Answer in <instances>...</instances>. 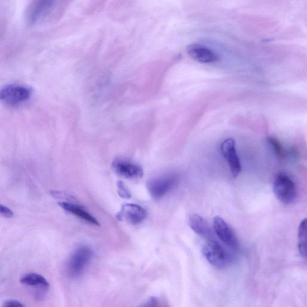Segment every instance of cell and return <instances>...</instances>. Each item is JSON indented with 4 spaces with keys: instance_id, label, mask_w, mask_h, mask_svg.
Listing matches in <instances>:
<instances>
[{
    "instance_id": "cell-6",
    "label": "cell",
    "mask_w": 307,
    "mask_h": 307,
    "mask_svg": "<svg viewBox=\"0 0 307 307\" xmlns=\"http://www.w3.org/2000/svg\"><path fill=\"white\" fill-rule=\"evenodd\" d=\"M93 253L89 247L83 246L72 253L67 264V272L72 278L79 277L92 259Z\"/></svg>"
},
{
    "instance_id": "cell-2",
    "label": "cell",
    "mask_w": 307,
    "mask_h": 307,
    "mask_svg": "<svg viewBox=\"0 0 307 307\" xmlns=\"http://www.w3.org/2000/svg\"><path fill=\"white\" fill-rule=\"evenodd\" d=\"M33 96V90L23 84H9L2 88L0 99L10 107H18L25 104Z\"/></svg>"
},
{
    "instance_id": "cell-15",
    "label": "cell",
    "mask_w": 307,
    "mask_h": 307,
    "mask_svg": "<svg viewBox=\"0 0 307 307\" xmlns=\"http://www.w3.org/2000/svg\"><path fill=\"white\" fill-rule=\"evenodd\" d=\"M298 248L301 255L307 258V218L302 221L299 226Z\"/></svg>"
},
{
    "instance_id": "cell-17",
    "label": "cell",
    "mask_w": 307,
    "mask_h": 307,
    "mask_svg": "<svg viewBox=\"0 0 307 307\" xmlns=\"http://www.w3.org/2000/svg\"><path fill=\"white\" fill-rule=\"evenodd\" d=\"M118 193L119 196L123 199H130L131 193L129 190L126 187L123 181H119L117 182Z\"/></svg>"
},
{
    "instance_id": "cell-9",
    "label": "cell",
    "mask_w": 307,
    "mask_h": 307,
    "mask_svg": "<svg viewBox=\"0 0 307 307\" xmlns=\"http://www.w3.org/2000/svg\"><path fill=\"white\" fill-rule=\"evenodd\" d=\"M221 149L229 166L232 175L237 177L241 171V165L236 151V142L232 138L225 139L221 144Z\"/></svg>"
},
{
    "instance_id": "cell-8",
    "label": "cell",
    "mask_w": 307,
    "mask_h": 307,
    "mask_svg": "<svg viewBox=\"0 0 307 307\" xmlns=\"http://www.w3.org/2000/svg\"><path fill=\"white\" fill-rule=\"evenodd\" d=\"M146 210L138 205L127 203L122 206L121 211L117 215L120 221H126L131 224H138L145 220Z\"/></svg>"
},
{
    "instance_id": "cell-3",
    "label": "cell",
    "mask_w": 307,
    "mask_h": 307,
    "mask_svg": "<svg viewBox=\"0 0 307 307\" xmlns=\"http://www.w3.org/2000/svg\"><path fill=\"white\" fill-rule=\"evenodd\" d=\"M202 250L206 260L214 267L224 269L231 264V256L217 241L209 240L203 246Z\"/></svg>"
},
{
    "instance_id": "cell-19",
    "label": "cell",
    "mask_w": 307,
    "mask_h": 307,
    "mask_svg": "<svg viewBox=\"0 0 307 307\" xmlns=\"http://www.w3.org/2000/svg\"><path fill=\"white\" fill-rule=\"evenodd\" d=\"M0 213L6 218H11L14 215V213L10 208L3 205L0 206Z\"/></svg>"
},
{
    "instance_id": "cell-14",
    "label": "cell",
    "mask_w": 307,
    "mask_h": 307,
    "mask_svg": "<svg viewBox=\"0 0 307 307\" xmlns=\"http://www.w3.org/2000/svg\"><path fill=\"white\" fill-rule=\"evenodd\" d=\"M22 284L30 286H40L48 288L49 284L46 278L42 275L36 273H28L21 278Z\"/></svg>"
},
{
    "instance_id": "cell-18",
    "label": "cell",
    "mask_w": 307,
    "mask_h": 307,
    "mask_svg": "<svg viewBox=\"0 0 307 307\" xmlns=\"http://www.w3.org/2000/svg\"><path fill=\"white\" fill-rule=\"evenodd\" d=\"M268 142L270 143L272 148L274 150L275 153L280 157H283L284 156V151L283 147L281 145V144L278 142V141L273 137H269L268 138Z\"/></svg>"
},
{
    "instance_id": "cell-5",
    "label": "cell",
    "mask_w": 307,
    "mask_h": 307,
    "mask_svg": "<svg viewBox=\"0 0 307 307\" xmlns=\"http://www.w3.org/2000/svg\"><path fill=\"white\" fill-rule=\"evenodd\" d=\"M273 190L275 196L282 203L289 204L296 199V185L286 174L280 172L275 176Z\"/></svg>"
},
{
    "instance_id": "cell-13",
    "label": "cell",
    "mask_w": 307,
    "mask_h": 307,
    "mask_svg": "<svg viewBox=\"0 0 307 307\" xmlns=\"http://www.w3.org/2000/svg\"><path fill=\"white\" fill-rule=\"evenodd\" d=\"M189 224L191 228L199 236L208 238L211 237V227L201 216L197 214L191 215L189 218Z\"/></svg>"
},
{
    "instance_id": "cell-12",
    "label": "cell",
    "mask_w": 307,
    "mask_h": 307,
    "mask_svg": "<svg viewBox=\"0 0 307 307\" xmlns=\"http://www.w3.org/2000/svg\"><path fill=\"white\" fill-rule=\"evenodd\" d=\"M58 205L65 211L71 213L83 220L89 222V223L96 225H100L99 222L95 217L91 215L81 206L67 202H59Z\"/></svg>"
},
{
    "instance_id": "cell-10",
    "label": "cell",
    "mask_w": 307,
    "mask_h": 307,
    "mask_svg": "<svg viewBox=\"0 0 307 307\" xmlns=\"http://www.w3.org/2000/svg\"><path fill=\"white\" fill-rule=\"evenodd\" d=\"M187 52L191 58L202 63H213L219 60L215 52L201 44H191L187 47Z\"/></svg>"
},
{
    "instance_id": "cell-1",
    "label": "cell",
    "mask_w": 307,
    "mask_h": 307,
    "mask_svg": "<svg viewBox=\"0 0 307 307\" xmlns=\"http://www.w3.org/2000/svg\"><path fill=\"white\" fill-rule=\"evenodd\" d=\"M65 8L66 2H33L27 9V23L34 27L52 23L61 17Z\"/></svg>"
},
{
    "instance_id": "cell-11",
    "label": "cell",
    "mask_w": 307,
    "mask_h": 307,
    "mask_svg": "<svg viewBox=\"0 0 307 307\" xmlns=\"http://www.w3.org/2000/svg\"><path fill=\"white\" fill-rule=\"evenodd\" d=\"M112 168L116 173L128 179H138L143 175V169L140 166L123 160L115 161Z\"/></svg>"
},
{
    "instance_id": "cell-4",
    "label": "cell",
    "mask_w": 307,
    "mask_h": 307,
    "mask_svg": "<svg viewBox=\"0 0 307 307\" xmlns=\"http://www.w3.org/2000/svg\"><path fill=\"white\" fill-rule=\"evenodd\" d=\"M179 182V175L175 174L166 175L150 180L147 183V189L154 199L159 200L174 189Z\"/></svg>"
},
{
    "instance_id": "cell-7",
    "label": "cell",
    "mask_w": 307,
    "mask_h": 307,
    "mask_svg": "<svg viewBox=\"0 0 307 307\" xmlns=\"http://www.w3.org/2000/svg\"><path fill=\"white\" fill-rule=\"evenodd\" d=\"M214 227L216 234L222 242L233 250L239 249V243L236 234L223 218L215 217L214 218Z\"/></svg>"
},
{
    "instance_id": "cell-16",
    "label": "cell",
    "mask_w": 307,
    "mask_h": 307,
    "mask_svg": "<svg viewBox=\"0 0 307 307\" xmlns=\"http://www.w3.org/2000/svg\"><path fill=\"white\" fill-rule=\"evenodd\" d=\"M138 307H171L169 303L163 297H150Z\"/></svg>"
},
{
    "instance_id": "cell-20",
    "label": "cell",
    "mask_w": 307,
    "mask_h": 307,
    "mask_svg": "<svg viewBox=\"0 0 307 307\" xmlns=\"http://www.w3.org/2000/svg\"><path fill=\"white\" fill-rule=\"evenodd\" d=\"M3 307H24L23 303L17 300H8L4 303Z\"/></svg>"
}]
</instances>
